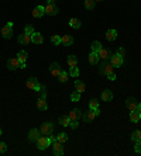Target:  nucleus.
Returning a JSON list of instances; mask_svg holds the SVG:
<instances>
[{
    "mask_svg": "<svg viewBox=\"0 0 141 156\" xmlns=\"http://www.w3.org/2000/svg\"><path fill=\"white\" fill-rule=\"evenodd\" d=\"M37 144V148L40 149V151H44V149H47L48 146L52 145V142H51V138L49 136H45V135H41L40 138H38V141L35 142Z\"/></svg>",
    "mask_w": 141,
    "mask_h": 156,
    "instance_id": "nucleus-1",
    "label": "nucleus"
},
{
    "mask_svg": "<svg viewBox=\"0 0 141 156\" xmlns=\"http://www.w3.org/2000/svg\"><path fill=\"white\" fill-rule=\"evenodd\" d=\"M58 13H59L58 6L55 4L54 0H49L48 4L45 6V14H48V16H57Z\"/></svg>",
    "mask_w": 141,
    "mask_h": 156,
    "instance_id": "nucleus-2",
    "label": "nucleus"
},
{
    "mask_svg": "<svg viewBox=\"0 0 141 156\" xmlns=\"http://www.w3.org/2000/svg\"><path fill=\"white\" fill-rule=\"evenodd\" d=\"M40 132H41V135H45V136L52 135V132H54V124L52 122H43L41 128H40Z\"/></svg>",
    "mask_w": 141,
    "mask_h": 156,
    "instance_id": "nucleus-3",
    "label": "nucleus"
},
{
    "mask_svg": "<svg viewBox=\"0 0 141 156\" xmlns=\"http://www.w3.org/2000/svg\"><path fill=\"white\" fill-rule=\"evenodd\" d=\"M114 70V66L112 63H110V62H107V61H104L103 63L100 65V68H99V73H100V75H109V73H112V72H113Z\"/></svg>",
    "mask_w": 141,
    "mask_h": 156,
    "instance_id": "nucleus-4",
    "label": "nucleus"
},
{
    "mask_svg": "<svg viewBox=\"0 0 141 156\" xmlns=\"http://www.w3.org/2000/svg\"><path fill=\"white\" fill-rule=\"evenodd\" d=\"M26 86H27V89H30V90H35V92H40V90H41V85H40V82L37 80V77H28Z\"/></svg>",
    "mask_w": 141,
    "mask_h": 156,
    "instance_id": "nucleus-5",
    "label": "nucleus"
},
{
    "mask_svg": "<svg viewBox=\"0 0 141 156\" xmlns=\"http://www.w3.org/2000/svg\"><path fill=\"white\" fill-rule=\"evenodd\" d=\"M52 153H54L55 156H62L64 155V146H62V144H61L59 141L52 142Z\"/></svg>",
    "mask_w": 141,
    "mask_h": 156,
    "instance_id": "nucleus-6",
    "label": "nucleus"
},
{
    "mask_svg": "<svg viewBox=\"0 0 141 156\" xmlns=\"http://www.w3.org/2000/svg\"><path fill=\"white\" fill-rule=\"evenodd\" d=\"M126 107L129 108L130 111H136V110H138V101H137L134 97H129L126 100Z\"/></svg>",
    "mask_w": 141,
    "mask_h": 156,
    "instance_id": "nucleus-7",
    "label": "nucleus"
},
{
    "mask_svg": "<svg viewBox=\"0 0 141 156\" xmlns=\"http://www.w3.org/2000/svg\"><path fill=\"white\" fill-rule=\"evenodd\" d=\"M123 62H124V59L120 56L119 54H112V56H110V63L113 65L114 68H119V66H121L123 65Z\"/></svg>",
    "mask_w": 141,
    "mask_h": 156,
    "instance_id": "nucleus-8",
    "label": "nucleus"
},
{
    "mask_svg": "<svg viewBox=\"0 0 141 156\" xmlns=\"http://www.w3.org/2000/svg\"><path fill=\"white\" fill-rule=\"evenodd\" d=\"M49 72H51V75L54 76V77H59V75L62 73V69H61V65L54 62V63H51L49 66Z\"/></svg>",
    "mask_w": 141,
    "mask_h": 156,
    "instance_id": "nucleus-9",
    "label": "nucleus"
},
{
    "mask_svg": "<svg viewBox=\"0 0 141 156\" xmlns=\"http://www.w3.org/2000/svg\"><path fill=\"white\" fill-rule=\"evenodd\" d=\"M95 118H96L95 111H93V110H90V108L82 114V121H85V122H90V121H93Z\"/></svg>",
    "mask_w": 141,
    "mask_h": 156,
    "instance_id": "nucleus-10",
    "label": "nucleus"
},
{
    "mask_svg": "<svg viewBox=\"0 0 141 156\" xmlns=\"http://www.w3.org/2000/svg\"><path fill=\"white\" fill-rule=\"evenodd\" d=\"M82 110H79V108H73L72 111H70L69 114H68V117L70 118V121L72 120H75V121H79V120L82 118Z\"/></svg>",
    "mask_w": 141,
    "mask_h": 156,
    "instance_id": "nucleus-11",
    "label": "nucleus"
},
{
    "mask_svg": "<svg viewBox=\"0 0 141 156\" xmlns=\"http://www.w3.org/2000/svg\"><path fill=\"white\" fill-rule=\"evenodd\" d=\"M17 68H20V61H18L17 56L7 61V69L9 70H14V69H17Z\"/></svg>",
    "mask_w": 141,
    "mask_h": 156,
    "instance_id": "nucleus-12",
    "label": "nucleus"
},
{
    "mask_svg": "<svg viewBox=\"0 0 141 156\" xmlns=\"http://www.w3.org/2000/svg\"><path fill=\"white\" fill-rule=\"evenodd\" d=\"M40 136H41V132H40V129H37V128H33L28 132V139L31 141V142H37Z\"/></svg>",
    "mask_w": 141,
    "mask_h": 156,
    "instance_id": "nucleus-13",
    "label": "nucleus"
},
{
    "mask_svg": "<svg viewBox=\"0 0 141 156\" xmlns=\"http://www.w3.org/2000/svg\"><path fill=\"white\" fill-rule=\"evenodd\" d=\"M17 41L21 44V45H28V44H31L33 41H31V35H28V34H21V35H18V38H17Z\"/></svg>",
    "mask_w": 141,
    "mask_h": 156,
    "instance_id": "nucleus-14",
    "label": "nucleus"
},
{
    "mask_svg": "<svg viewBox=\"0 0 141 156\" xmlns=\"http://www.w3.org/2000/svg\"><path fill=\"white\" fill-rule=\"evenodd\" d=\"M1 35H3V38H6V39H10V38L13 37V28L9 27V26H4V27L1 28Z\"/></svg>",
    "mask_w": 141,
    "mask_h": 156,
    "instance_id": "nucleus-15",
    "label": "nucleus"
},
{
    "mask_svg": "<svg viewBox=\"0 0 141 156\" xmlns=\"http://www.w3.org/2000/svg\"><path fill=\"white\" fill-rule=\"evenodd\" d=\"M44 14H45V7H44V6H37L33 10V17H35V18H40V17H43Z\"/></svg>",
    "mask_w": 141,
    "mask_h": 156,
    "instance_id": "nucleus-16",
    "label": "nucleus"
},
{
    "mask_svg": "<svg viewBox=\"0 0 141 156\" xmlns=\"http://www.w3.org/2000/svg\"><path fill=\"white\" fill-rule=\"evenodd\" d=\"M73 44V38L70 37V35H62L61 37V45H64V47H70Z\"/></svg>",
    "mask_w": 141,
    "mask_h": 156,
    "instance_id": "nucleus-17",
    "label": "nucleus"
},
{
    "mask_svg": "<svg viewBox=\"0 0 141 156\" xmlns=\"http://www.w3.org/2000/svg\"><path fill=\"white\" fill-rule=\"evenodd\" d=\"M31 41H33V44H35V45H41V44L44 42V38L40 32H34L33 35H31Z\"/></svg>",
    "mask_w": 141,
    "mask_h": 156,
    "instance_id": "nucleus-18",
    "label": "nucleus"
},
{
    "mask_svg": "<svg viewBox=\"0 0 141 156\" xmlns=\"http://www.w3.org/2000/svg\"><path fill=\"white\" fill-rule=\"evenodd\" d=\"M99 54V58H102L103 61H107V59H110V56H112V52L109 51V49H106V48H102L100 51L98 52Z\"/></svg>",
    "mask_w": 141,
    "mask_h": 156,
    "instance_id": "nucleus-19",
    "label": "nucleus"
},
{
    "mask_svg": "<svg viewBox=\"0 0 141 156\" xmlns=\"http://www.w3.org/2000/svg\"><path fill=\"white\" fill-rule=\"evenodd\" d=\"M37 107L38 110H41V111H45V110H48V104H47V101H45V98H38L37 100Z\"/></svg>",
    "mask_w": 141,
    "mask_h": 156,
    "instance_id": "nucleus-20",
    "label": "nucleus"
},
{
    "mask_svg": "<svg viewBox=\"0 0 141 156\" xmlns=\"http://www.w3.org/2000/svg\"><path fill=\"white\" fill-rule=\"evenodd\" d=\"M130 120H131V122H138V121L141 120V111H138V110L131 111L130 113Z\"/></svg>",
    "mask_w": 141,
    "mask_h": 156,
    "instance_id": "nucleus-21",
    "label": "nucleus"
},
{
    "mask_svg": "<svg viewBox=\"0 0 141 156\" xmlns=\"http://www.w3.org/2000/svg\"><path fill=\"white\" fill-rule=\"evenodd\" d=\"M99 59H100V58H99L98 52H93V51H92V52L89 54V62H90V65H98Z\"/></svg>",
    "mask_w": 141,
    "mask_h": 156,
    "instance_id": "nucleus-22",
    "label": "nucleus"
},
{
    "mask_svg": "<svg viewBox=\"0 0 141 156\" xmlns=\"http://www.w3.org/2000/svg\"><path fill=\"white\" fill-rule=\"evenodd\" d=\"M102 100L103 101H112V98H113V93H112V90H103V93H102Z\"/></svg>",
    "mask_w": 141,
    "mask_h": 156,
    "instance_id": "nucleus-23",
    "label": "nucleus"
},
{
    "mask_svg": "<svg viewBox=\"0 0 141 156\" xmlns=\"http://www.w3.org/2000/svg\"><path fill=\"white\" fill-rule=\"evenodd\" d=\"M66 62H68V65H69V68H73V66L78 65V58H76L75 55H68Z\"/></svg>",
    "mask_w": 141,
    "mask_h": 156,
    "instance_id": "nucleus-24",
    "label": "nucleus"
},
{
    "mask_svg": "<svg viewBox=\"0 0 141 156\" xmlns=\"http://www.w3.org/2000/svg\"><path fill=\"white\" fill-rule=\"evenodd\" d=\"M59 124L62 125V127H69L70 118L68 117V115H61V117H59Z\"/></svg>",
    "mask_w": 141,
    "mask_h": 156,
    "instance_id": "nucleus-25",
    "label": "nucleus"
},
{
    "mask_svg": "<svg viewBox=\"0 0 141 156\" xmlns=\"http://www.w3.org/2000/svg\"><path fill=\"white\" fill-rule=\"evenodd\" d=\"M17 58L20 61V63H26V61H27V58H28V54L26 51H20V52L17 54Z\"/></svg>",
    "mask_w": 141,
    "mask_h": 156,
    "instance_id": "nucleus-26",
    "label": "nucleus"
},
{
    "mask_svg": "<svg viewBox=\"0 0 141 156\" xmlns=\"http://www.w3.org/2000/svg\"><path fill=\"white\" fill-rule=\"evenodd\" d=\"M75 89H76V92L83 93V92H85V89H86V86H85V83H83V82L76 80L75 82Z\"/></svg>",
    "mask_w": 141,
    "mask_h": 156,
    "instance_id": "nucleus-27",
    "label": "nucleus"
},
{
    "mask_svg": "<svg viewBox=\"0 0 141 156\" xmlns=\"http://www.w3.org/2000/svg\"><path fill=\"white\" fill-rule=\"evenodd\" d=\"M106 38H107L109 41H114L116 38H117V31L116 30H109L106 32Z\"/></svg>",
    "mask_w": 141,
    "mask_h": 156,
    "instance_id": "nucleus-28",
    "label": "nucleus"
},
{
    "mask_svg": "<svg viewBox=\"0 0 141 156\" xmlns=\"http://www.w3.org/2000/svg\"><path fill=\"white\" fill-rule=\"evenodd\" d=\"M69 26L72 28H75V30H78V28H81V26H82V23L78 20V18H70L69 20Z\"/></svg>",
    "mask_w": 141,
    "mask_h": 156,
    "instance_id": "nucleus-29",
    "label": "nucleus"
},
{
    "mask_svg": "<svg viewBox=\"0 0 141 156\" xmlns=\"http://www.w3.org/2000/svg\"><path fill=\"white\" fill-rule=\"evenodd\" d=\"M90 48H92L93 52H99V51L103 48V47H102V44L99 42V41H93V42L90 44Z\"/></svg>",
    "mask_w": 141,
    "mask_h": 156,
    "instance_id": "nucleus-30",
    "label": "nucleus"
},
{
    "mask_svg": "<svg viewBox=\"0 0 141 156\" xmlns=\"http://www.w3.org/2000/svg\"><path fill=\"white\" fill-rule=\"evenodd\" d=\"M131 139L134 141V142H140L141 141V131L140 129H137V131H134V132L131 134Z\"/></svg>",
    "mask_w": 141,
    "mask_h": 156,
    "instance_id": "nucleus-31",
    "label": "nucleus"
},
{
    "mask_svg": "<svg viewBox=\"0 0 141 156\" xmlns=\"http://www.w3.org/2000/svg\"><path fill=\"white\" fill-rule=\"evenodd\" d=\"M95 6H96V1H95V0H85V7H86L87 10H93Z\"/></svg>",
    "mask_w": 141,
    "mask_h": 156,
    "instance_id": "nucleus-32",
    "label": "nucleus"
},
{
    "mask_svg": "<svg viewBox=\"0 0 141 156\" xmlns=\"http://www.w3.org/2000/svg\"><path fill=\"white\" fill-rule=\"evenodd\" d=\"M58 79H59L61 83H65V82H68V79H69V73L62 70V73L59 75V77H58Z\"/></svg>",
    "mask_w": 141,
    "mask_h": 156,
    "instance_id": "nucleus-33",
    "label": "nucleus"
},
{
    "mask_svg": "<svg viewBox=\"0 0 141 156\" xmlns=\"http://www.w3.org/2000/svg\"><path fill=\"white\" fill-rule=\"evenodd\" d=\"M57 141H59L61 144H65L66 141H68V135H66L65 132H61V134L57 136Z\"/></svg>",
    "mask_w": 141,
    "mask_h": 156,
    "instance_id": "nucleus-34",
    "label": "nucleus"
},
{
    "mask_svg": "<svg viewBox=\"0 0 141 156\" xmlns=\"http://www.w3.org/2000/svg\"><path fill=\"white\" fill-rule=\"evenodd\" d=\"M89 108H90V110H96V108H99V101L96 100V98H92V100L89 101Z\"/></svg>",
    "mask_w": 141,
    "mask_h": 156,
    "instance_id": "nucleus-35",
    "label": "nucleus"
},
{
    "mask_svg": "<svg viewBox=\"0 0 141 156\" xmlns=\"http://www.w3.org/2000/svg\"><path fill=\"white\" fill-rule=\"evenodd\" d=\"M69 75L72 76V77H78V76H79V69H78L76 66L70 68V69H69Z\"/></svg>",
    "mask_w": 141,
    "mask_h": 156,
    "instance_id": "nucleus-36",
    "label": "nucleus"
},
{
    "mask_svg": "<svg viewBox=\"0 0 141 156\" xmlns=\"http://www.w3.org/2000/svg\"><path fill=\"white\" fill-rule=\"evenodd\" d=\"M70 100H72V101H79V100H81V93L73 92L72 94H70Z\"/></svg>",
    "mask_w": 141,
    "mask_h": 156,
    "instance_id": "nucleus-37",
    "label": "nucleus"
},
{
    "mask_svg": "<svg viewBox=\"0 0 141 156\" xmlns=\"http://www.w3.org/2000/svg\"><path fill=\"white\" fill-rule=\"evenodd\" d=\"M51 42L54 44V45H59L61 44V37L59 35H52V37H51Z\"/></svg>",
    "mask_w": 141,
    "mask_h": 156,
    "instance_id": "nucleus-38",
    "label": "nucleus"
},
{
    "mask_svg": "<svg viewBox=\"0 0 141 156\" xmlns=\"http://www.w3.org/2000/svg\"><path fill=\"white\" fill-rule=\"evenodd\" d=\"M24 32H26V34H28V35H33L35 31H34L33 26H26V28H24Z\"/></svg>",
    "mask_w": 141,
    "mask_h": 156,
    "instance_id": "nucleus-39",
    "label": "nucleus"
},
{
    "mask_svg": "<svg viewBox=\"0 0 141 156\" xmlns=\"http://www.w3.org/2000/svg\"><path fill=\"white\" fill-rule=\"evenodd\" d=\"M40 94H41V97H43V98H45V97H47V87L43 86V85H41V90H40Z\"/></svg>",
    "mask_w": 141,
    "mask_h": 156,
    "instance_id": "nucleus-40",
    "label": "nucleus"
},
{
    "mask_svg": "<svg viewBox=\"0 0 141 156\" xmlns=\"http://www.w3.org/2000/svg\"><path fill=\"white\" fill-rule=\"evenodd\" d=\"M78 125H79V121H75V120H72V121H70V124H69V127L72 129H76L78 128Z\"/></svg>",
    "mask_w": 141,
    "mask_h": 156,
    "instance_id": "nucleus-41",
    "label": "nucleus"
},
{
    "mask_svg": "<svg viewBox=\"0 0 141 156\" xmlns=\"http://www.w3.org/2000/svg\"><path fill=\"white\" fill-rule=\"evenodd\" d=\"M134 151L137 153H141V141L140 142H136V145H134Z\"/></svg>",
    "mask_w": 141,
    "mask_h": 156,
    "instance_id": "nucleus-42",
    "label": "nucleus"
},
{
    "mask_svg": "<svg viewBox=\"0 0 141 156\" xmlns=\"http://www.w3.org/2000/svg\"><path fill=\"white\" fill-rule=\"evenodd\" d=\"M6 151H7V145L4 142H0V153H4Z\"/></svg>",
    "mask_w": 141,
    "mask_h": 156,
    "instance_id": "nucleus-43",
    "label": "nucleus"
},
{
    "mask_svg": "<svg viewBox=\"0 0 141 156\" xmlns=\"http://www.w3.org/2000/svg\"><path fill=\"white\" fill-rule=\"evenodd\" d=\"M117 54H119L120 56H121V58L124 59V56H126V49H124V48H119V52H117Z\"/></svg>",
    "mask_w": 141,
    "mask_h": 156,
    "instance_id": "nucleus-44",
    "label": "nucleus"
},
{
    "mask_svg": "<svg viewBox=\"0 0 141 156\" xmlns=\"http://www.w3.org/2000/svg\"><path fill=\"white\" fill-rule=\"evenodd\" d=\"M109 77V80H116V75H114V72H112V73H109V75H106Z\"/></svg>",
    "mask_w": 141,
    "mask_h": 156,
    "instance_id": "nucleus-45",
    "label": "nucleus"
},
{
    "mask_svg": "<svg viewBox=\"0 0 141 156\" xmlns=\"http://www.w3.org/2000/svg\"><path fill=\"white\" fill-rule=\"evenodd\" d=\"M93 111H95V115H96V117H99V115H100V110H99V108L93 110Z\"/></svg>",
    "mask_w": 141,
    "mask_h": 156,
    "instance_id": "nucleus-46",
    "label": "nucleus"
},
{
    "mask_svg": "<svg viewBox=\"0 0 141 156\" xmlns=\"http://www.w3.org/2000/svg\"><path fill=\"white\" fill-rule=\"evenodd\" d=\"M6 26H9V27H11V28H13V23H11V21H9L7 24H6Z\"/></svg>",
    "mask_w": 141,
    "mask_h": 156,
    "instance_id": "nucleus-47",
    "label": "nucleus"
},
{
    "mask_svg": "<svg viewBox=\"0 0 141 156\" xmlns=\"http://www.w3.org/2000/svg\"><path fill=\"white\" fill-rule=\"evenodd\" d=\"M20 68H21V69H26V63H20Z\"/></svg>",
    "mask_w": 141,
    "mask_h": 156,
    "instance_id": "nucleus-48",
    "label": "nucleus"
},
{
    "mask_svg": "<svg viewBox=\"0 0 141 156\" xmlns=\"http://www.w3.org/2000/svg\"><path fill=\"white\" fill-rule=\"evenodd\" d=\"M138 111H141V101L138 103Z\"/></svg>",
    "mask_w": 141,
    "mask_h": 156,
    "instance_id": "nucleus-49",
    "label": "nucleus"
},
{
    "mask_svg": "<svg viewBox=\"0 0 141 156\" xmlns=\"http://www.w3.org/2000/svg\"><path fill=\"white\" fill-rule=\"evenodd\" d=\"M1 134H3V131H1V128H0V136H1Z\"/></svg>",
    "mask_w": 141,
    "mask_h": 156,
    "instance_id": "nucleus-50",
    "label": "nucleus"
},
{
    "mask_svg": "<svg viewBox=\"0 0 141 156\" xmlns=\"http://www.w3.org/2000/svg\"><path fill=\"white\" fill-rule=\"evenodd\" d=\"M95 1H103V0H95Z\"/></svg>",
    "mask_w": 141,
    "mask_h": 156,
    "instance_id": "nucleus-51",
    "label": "nucleus"
},
{
    "mask_svg": "<svg viewBox=\"0 0 141 156\" xmlns=\"http://www.w3.org/2000/svg\"><path fill=\"white\" fill-rule=\"evenodd\" d=\"M48 1H49V0H48Z\"/></svg>",
    "mask_w": 141,
    "mask_h": 156,
    "instance_id": "nucleus-52",
    "label": "nucleus"
}]
</instances>
